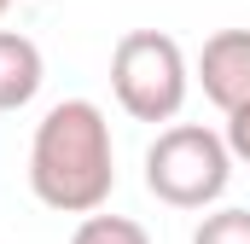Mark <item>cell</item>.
<instances>
[{
    "label": "cell",
    "mask_w": 250,
    "mask_h": 244,
    "mask_svg": "<svg viewBox=\"0 0 250 244\" xmlns=\"http://www.w3.org/2000/svg\"><path fill=\"white\" fill-rule=\"evenodd\" d=\"M187 53L163 29H128L111 53V93L134 122H175L187 105Z\"/></svg>",
    "instance_id": "obj_3"
},
{
    "label": "cell",
    "mask_w": 250,
    "mask_h": 244,
    "mask_svg": "<svg viewBox=\"0 0 250 244\" xmlns=\"http://www.w3.org/2000/svg\"><path fill=\"white\" fill-rule=\"evenodd\" d=\"M227 181H233V151L215 128L175 122L146 151V186L169 209H204L227 192Z\"/></svg>",
    "instance_id": "obj_2"
},
{
    "label": "cell",
    "mask_w": 250,
    "mask_h": 244,
    "mask_svg": "<svg viewBox=\"0 0 250 244\" xmlns=\"http://www.w3.org/2000/svg\"><path fill=\"white\" fill-rule=\"evenodd\" d=\"M198 81L215 111H239L250 99V29H215L198 53Z\"/></svg>",
    "instance_id": "obj_4"
},
{
    "label": "cell",
    "mask_w": 250,
    "mask_h": 244,
    "mask_svg": "<svg viewBox=\"0 0 250 244\" xmlns=\"http://www.w3.org/2000/svg\"><path fill=\"white\" fill-rule=\"evenodd\" d=\"M221 140H227V151H233L239 163H250V99L239 111H227V134H221Z\"/></svg>",
    "instance_id": "obj_8"
},
{
    "label": "cell",
    "mask_w": 250,
    "mask_h": 244,
    "mask_svg": "<svg viewBox=\"0 0 250 244\" xmlns=\"http://www.w3.org/2000/svg\"><path fill=\"white\" fill-rule=\"evenodd\" d=\"M192 244H250V209H215V215H204Z\"/></svg>",
    "instance_id": "obj_7"
},
{
    "label": "cell",
    "mask_w": 250,
    "mask_h": 244,
    "mask_svg": "<svg viewBox=\"0 0 250 244\" xmlns=\"http://www.w3.org/2000/svg\"><path fill=\"white\" fill-rule=\"evenodd\" d=\"M111 186H117V145L105 111L93 99H59L29 140V192L59 215H93L105 209Z\"/></svg>",
    "instance_id": "obj_1"
},
{
    "label": "cell",
    "mask_w": 250,
    "mask_h": 244,
    "mask_svg": "<svg viewBox=\"0 0 250 244\" xmlns=\"http://www.w3.org/2000/svg\"><path fill=\"white\" fill-rule=\"evenodd\" d=\"M47 81V64L41 47L18 29H0V111H23Z\"/></svg>",
    "instance_id": "obj_5"
},
{
    "label": "cell",
    "mask_w": 250,
    "mask_h": 244,
    "mask_svg": "<svg viewBox=\"0 0 250 244\" xmlns=\"http://www.w3.org/2000/svg\"><path fill=\"white\" fill-rule=\"evenodd\" d=\"M70 244H151V233L128 215H82V227L70 233Z\"/></svg>",
    "instance_id": "obj_6"
},
{
    "label": "cell",
    "mask_w": 250,
    "mask_h": 244,
    "mask_svg": "<svg viewBox=\"0 0 250 244\" xmlns=\"http://www.w3.org/2000/svg\"><path fill=\"white\" fill-rule=\"evenodd\" d=\"M6 6H12V0H0V18H6Z\"/></svg>",
    "instance_id": "obj_9"
}]
</instances>
